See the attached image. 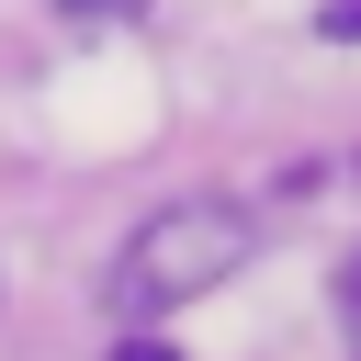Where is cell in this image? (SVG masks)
Returning a JSON list of instances; mask_svg holds the SVG:
<instances>
[{
  "label": "cell",
  "instance_id": "3957f363",
  "mask_svg": "<svg viewBox=\"0 0 361 361\" xmlns=\"http://www.w3.org/2000/svg\"><path fill=\"white\" fill-rule=\"evenodd\" d=\"M350 316H361V282H350Z\"/></svg>",
  "mask_w": 361,
  "mask_h": 361
},
{
  "label": "cell",
  "instance_id": "7a4b0ae2",
  "mask_svg": "<svg viewBox=\"0 0 361 361\" xmlns=\"http://www.w3.org/2000/svg\"><path fill=\"white\" fill-rule=\"evenodd\" d=\"M113 361H169V350H158V338H124V350H113Z\"/></svg>",
  "mask_w": 361,
  "mask_h": 361
},
{
  "label": "cell",
  "instance_id": "6da1fadb",
  "mask_svg": "<svg viewBox=\"0 0 361 361\" xmlns=\"http://www.w3.org/2000/svg\"><path fill=\"white\" fill-rule=\"evenodd\" d=\"M248 248H259V226H248L237 203H169V214H147V226L124 237V259H113V305H124V316H169V305L214 293Z\"/></svg>",
  "mask_w": 361,
  "mask_h": 361
}]
</instances>
